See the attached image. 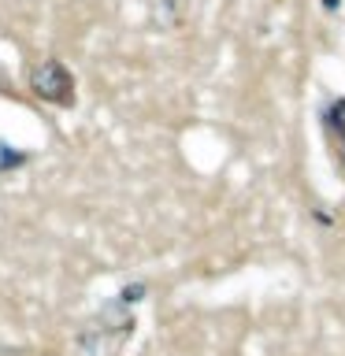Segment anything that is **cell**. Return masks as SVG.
<instances>
[{
    "label": "cell",
    "instance_id": "obj_1",
    "mask_svg": "<svg viewBox=\"0 0 345 356\" xmlns=\"http://www.w3.org/2000/svg\"><path fill=\"white\" fill-rule=\"evenodd\" d=\"M33 93L52 100V104H74V78L67 74L60 60H45L33 71Z\"/></svg>",
    "mask_w": 345,
    "mask_h": 356
}]
</instances>
